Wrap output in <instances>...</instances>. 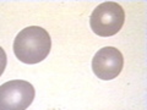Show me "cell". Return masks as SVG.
<instances>
[{"label":"cell","instance_id":"3957f363","mask_svg":"<svg viewBox=\"0 0 147 110\" xmlns=\"http://www.w3.org/2000/svg\"><path fill=\"white\" fill-rule=\"evenodd\" d=\"M34 94L30 82L9 81L0 86V110H26L33 102Z\"/></svg>","mask_w":147,"mask_h":110},{"label":"cell","instance_id":"7a4b0ae2","mask_svg":"<svg viewBox=\"0 0 147 110\" xmlns=\"http://www.w3.org/2000/svg\"><path fill=\"white\" fill-rule=\"evenodd\" d=\"M125 21V12L121 5L114 1H104L93 10L90 17L92 31L100 37L117 34Z\"/></svg>","mask_w":147,"mask_h":110},{"label":"cell","instance_id":"5b68a950","mask_svg":"<svg viewBox=\"0 0 147 110\" xmlns=\"http://www.w3.org/2000/svg\"><path fill=\"white\" fill-rule=\"evenodd\" d=\"M6 64H7L6 53L4 52V49H3L1 47H0V76H1V75H3V72L5 71Z\"/></svg>","mask_w":147,"mask_h":110},{"label":"cell","instance_id":"277c9868","mask_svg":"<svg viewBox=\"0 0 147 110\" xmlns=\"http://www.w3.org/2000/svg\"><path fill=\"white\" fill-rule=\"evenodd\" d=\"M124 66V58L120 50L114 47L99 49L92 59V71L100 80L109 81L119 76Z\"/></svg>","mask_w":147,"mask_h":110},{"label":"cell","instance_id":"6da1fadb","mask_svg":"<svg viewBox=\"0 0 147 110\" xmlns=\"http://www.w3.org/2000/svg\"><path fill=\"white\" fill-rule=\"evenodd\" d=\"M52 49V39L47 31L39 26L22 30L13 40V53L24 64L33 65L43 61Z\"/></svg>","mask_w":147,"mask_h":110}]
</instances>
